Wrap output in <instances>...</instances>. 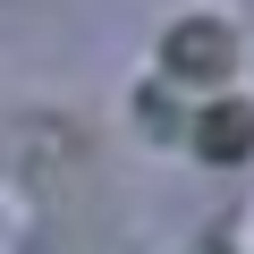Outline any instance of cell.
I'll use <instances>...</instances> for the list:
<instances>
[{
	"instance_id": "cell-2",
	"label": "cell",
	"mask_w": 254,
	"mask_h": 254,
	"mask_svg": "<svg viewBox=\"0 0 254 254\" xmlns=\"http://www.w3.org/2000/svg\"><path fill=\"white\" fill-rule=\"evenodd\" d=\"M246 144H254V110L220 102V110H212V127H203V153H212V161H237Z\"/></svg>"
},
{
	"instance_id": "cell-1",
	"label": "cell",
	"mask_w": 254,
	"mask_h": 254,
	"mask_svg": "<svg viewBox=\"0 0 254 254\" xmlns=\"http://www.w3.org/2000/svg\"><path fill=\"white\" fill-rule=\"evenodd\" d=\"M229 26H212V17H187L178 34H170V76H229Z\"/></svg>"
}]
</instances>
